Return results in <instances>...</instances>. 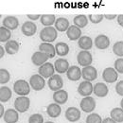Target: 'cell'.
Returning <instances> with one entry per match:
<instances>
[{"label":"cell","mask_w":123,"mask_h":123,"mask_svg":"<svg viewBox=\"0 0 123 123\" xmlns=\"http://www.w3.org/2000/svg\"><path fill=\"white\" fill-rule=\"evenodd\" d=\"M31 100L27 96H19L14 101V108L19 113H25L29 110Z\"/></svg>","instance_id":"cell-3"},{"label":"cell","mask_w":123,"mask_h":123,"mask_svg":"<svg viewBox=\"0 0 123 123\" xmlns=\"http://www.w3.org/2000/svg\"><path fill=\"white\" fill-rule=\"evenodd\" d=\"M30 84L35 91H41L46 85V80L41 75H32L30 79Z\"/></svg>","instance_id":"cell-6"},{"label":"cell","mask_w":123,"mask_h":123,"mask_svg":"<svg viewBox=\"0 0 123 123\" xmlns=\"http://www.w3.org/2000/svg\"><path fill=\"white\" fill-rule=\"evenodd\" d=\"M62 109L60 107V104L54 102V103H50L47 108H46V114L50 117H53V118H56L58 117L60 115H61Z\"/></svg>","instance_id":"cell-22"},{"label":"cell","mask_w":123,"mask_h":123,"mask_svg":"<svg viewBox=\"0 0 123 123\" xmlns=\"http://www.w3.org/2000/svg\"><path fill=\"white\" fill-rule=\"evenodd\" d=\"M81 73H82L83 80H87V81H93V80H95L97 79V77H98V71H97V69L94 66H92V65L83 67L81 69Z\"/></svg>","instance_id":"cell-10"},{"label":"cell","mask_w":123,"mask_h":123,"mask_svg":"<svg viewBox=\"0 0 123 123\" xmlns=\"http://www.w3.org/2000/svg\"><path fill=\"white\" fill-rule=\"evenodd\" d=\"M46 123H54V122H52V121H47V122H46Z\"/></svg>","instance_id":"cell-48"},{"label":"cell","mask_w":123,"mask_h":123,"mask_svg":"<svg viewBox=\"0 0 123 123\" xmlns=\"http://www.w3.org/2000/svg\"><path fill=\"white\" fill-rule=\"evenodd\" d=\"M2 25L3 27L7 28L8 30L10 31H13L16 30L19 26V20L16 18L15 16H6L4 19H3V22H2Z\"/></svg>","instance_id":"cell-13"},{"label":"cell","mask_w":123,"mask_h":123,"mask_svg":"<svg viewBox=\"0 0 123 123\" xmlns=\"http://www.w3.org/2000/svg\"><path fill=\"white\" fill-rule=\"evenodd\" d=\"M65 118L70 122H76L80 118V111L77 107H69L65 111Z\"/></svg>","instance_id":"cell-12"},{"label":"cell","mask_w":123,"mask_h":123,"mask_svg":"<svg viewBox=\"0 0 123 123\" xmlns=\"http://www.w3.org/2000/svg\"><path fill=\"white\" fill-rule=\"evenodd\" d=\"M86 123H102V118L98 114L92 113L86 117Z\"/></svg>","instance_id":"cell-36"},{"label":"cell","mask_w":123,"mask_h":123,"mask_svg":"<svg viewBox=\"0 0 123 123\" xmlns=\"http://www.w3.org/2000/svg\"><path fill=\"white\" fill-rule=\"evenodd\" d=\"M77 61L78 63L83 67H86V66H89L91 65L93 62L92 55L89 51H86V50H81L80 52H79L77 56Z\"/></svg>","instance_id":"cell-5"},{"label":"cell","mask_w":123,"mask_h":123,"mask_svg":"<svg viewBox=\"0 0 123 123\" xmlns=\"http://www.w3.org/2000/svg\"><path fill=\"white\" fill-rule=\"evenodd\" d=\"M4 106H3V104L1 103L0 104V117H4Z\"/></svg>","instance_id":"cell-45"},{"label":"cell","mask_w":123,"mask_h":123,"mask_svg":"<svg viewBox=\"0 0 123 123\" xmlns=\"http://www.w3.org/2000/svg\"><path fill=\"white\" fill-rule=\"evenodd\" d=\"M19 48H20V45L15 40H10L5 45V50L10 55L16 54L19 51Z\"/></svg>","instance_id":"cell-26"},{"label":"cell","mask_w":123,"mask_h":123,"mask_svg":"<svg viewBox=\"0 0 123 123\" xmlns=\"http://www.w3.org/2000/svg\"><path fill=\"white\" fill-rule=\"evenodd\" d=\"M10 79H11V75H10L9 71L7 69L1 68L0 69V83L5 84V83L9 82Z\"/></svg>","instance_id":"cell-35"},{"label":"cell","mask_w":123,"mask_h":123,"mask_svg":"<svg viewBox=\"0 0 123 123\" xmlns=\"http://www.w3.org/2000/svg\"><path fill=\"white\" fill-rule=\"evenodd\" d=\"M40 20H41V24L43 26L51 27L53 24H55L57 19L54 14H43V15H41Z\"/></svg>","instance_id":"cell-32"},{"label":"cell","mask_w":123,"mask_h":123,"mask_svg":"<svg viewBox=\"0 0 123 123\" xmlns=\"http://www.w3.org/2000/svg\"><path fill=\"white\" fill-rule=\"evenodd\" d=\"M110 46V39L104 34H99L95 38V46L98 49H106Z\"/></svg>","instance_id":"cell-14"},{"label":"cell","mask_w":123,"mask_h":123,"mask_svg":"<svg viewBox=\"0 0 123 123\" xmlns=\"http://www.w3.org/2000/svg\"><path fill=\"white\" fill-rule=\"evenodd\" d=\"M116 92L119 96H123V80H120L116 85Z\"/></svg>","instance_id":"cell-40"},{"label":"cell","mask_w":123,"mask_h":123,"mask_svg":"<svg viewBox=\"0 0 123 123\" xmlns=\"http://www.w3.org/2000/svg\"><path fill=\"white\" fill-rule=\"evenodd\" d=\"M78 46H79L80 48H81L82 50L88 51L89 49L92 48L93 40L89 36H81V37L78 40Z\"/></svg>","instance_id":"cell-23"},{"label":"cell","mask_w":123,"mask_h":123,"mask_svg":"<svg viewBox=\"0 0 123 123\" xmlns=\"http://www.w3.org/2000/svg\"><path fill=\"white\" fill-rule=\"evenodd\" d=\"M117 23H118L119 26H121L123 28V14L117 15Z\"/></svg>","instance_id":"cell-42"},{"label":"cell","mask_w":123,"mask_h":123,"mask_svg":"<svg viewBox=\"0 0 123 123\" xmlns=\"http://www.w3.org/2000/svg\"><path fill=\"white\" fill-rule=\"evenodd\" d=\"M48 60V56L41 52V51H36L33 53V55L31 56V62L34 65H37V66H41L43 65L44 63H46V61Z\"/></svg>","instance_id":"cell-15"},{"label":"cell","mask_w":123,"mask_h":123,"mask_svg":"<svg viewBox=\"0 0 123 123\" xmlns=\"http://www.w3.org/2000/svg\"><path fill=\"white\" fill-rule=\"evenodd\" d=\"M54 67H55V70L60 73L62 74L64 72H67V70L69 69V63L68 61L63 59V58H60V59H57L55 62H54Z\"/></svg>","instance_id":"cell-20"},{"label":"cell","mask_w":123,"mask_h":123,"mask_svg":"<svg viewBox=\"0 0 123 123\" xmlns=\"http://www.w3.org/2000/svg\"><path fill=\"white\" fill-rule=\"evenodd\" d=\"M12 90L11 88L7 86H1L0 87V101L1 102H7L12 98Z\"/></svg>","instance_id":"cell-30"},{"label":"cell","mask_w":123,"mask_h":123,"mask_svg":"<svg viewBox=\"0 0 123 123\" xmlns=\"http://www.w3.org/2000/svg\"><path fill=\"white\" fill-rule=\"evenodd\" d=\"M58 37L57 30L53 27H46L40 31V39L43 43H52Z\"/></svg>","instance_id":"cell-1"},{"label":"cell","mask_w":123,"mask_h":123,"mask_svg":"<svg viewBox=\"0 0 123 123\" xmlns=\"http://www.w3.org/2000/svg\"><path fill=\"white\" fill-rule=\"evenodd\" d=\"M110 117L117 123L123 122V109L122 108H114L110 112Z\"/></svg>","instance_id":"cell-29"},{"label":"cell","mask_w":123,"mask_h":123,"mask_svg":"<svg viewBox=\"0 0 123 123\" xmlns=\"http://www.w3.org/2000/svg\"><path fill=\"white\" fill-rule=\"evenodd\" d=\"M39 51L46 54L48 58H54V56L56 55V48L50 43H42L39 46Z\"/></svg>","instance_id":"cell-18"},{"label":"cell","mask_w":123,"mask_h":123,"mask_svg":"<svg viewBox=\"0 0 123 123\" xmlns=\"http://www.w3.org/2000/svg\"><path fill=\"white\" fill-rule=\"evenodd\" d=\"M73 22H74V25L76 27L80 28V29H82V28L87 26L88 18H87V16H85L84 14H79V15L75 16V18L73 19Z\"/></svg>","instance_id":"cell-31"},{"label":"cell","mask_w":123,"mask_h":123,"mask_svg":"<svg viewBox=\"0 0 123 123\" xmlns=\"http://www.w3.org/2000/svg\"><path fill=\"white\" fill-rule=\"evenodd\" d=\"M68 99V94L65 90H59L53 94V100L58 104H64Z\"/></svg>","instance_id":"cell-25"},{"label":"cell","mask_w":123,"mask_h":123,"mask_svg":"<svg viewBox=\"0 0 123 123\" xmlns=\"http://www.w3.org/2000/svg\"><path fill=\"white\" fill-rule=\"evenodd\" d=\"M39 75H41L43 78H50L54 75L55 72V67L52 63L50 62H46L43 65L39 66Z\"/></svg>","instance_id":"cell-11"},{"label":"cell","mask_w":123,"mask_h":123,"mask_svg":"<svg viewBox=\"0 0 123 123\" xmlns=\"http://www.w3.org/2000/svg\"><path fill=\"white\" fill-rule=\"evenodd\" d=\"M94 92V85L91 83V81L83 80L82 82L80 83L78 86V93L80 96L83 97H89Z\"/></svg>","instance_id":"cell-8"},{"label":"cell","mask_w":123,"mask_h":123,"mask_svg":"<svg viewBox=\"0 0 123 123\" xmlns=\"http://www.w3.org/2000/svg\"><path fill=\"white\" fill-rule=\"evenodd\" d=\"M13 91L18 96H28L31 92V84L25 80H18L13 84Z\"/></svg>","instance_id":"cell-2"},{"label":"cell","mask_w":123,"mask_h":123,"mask_svg":"<svg viewBox=\"0 0 123 123\" xmlns=\"http://www.w3.org/2000/svg\"><path fill=\"white\" fill-rule=\"evenodd\" d=\"M113 52L118 57H123V41H117L114 44Z\"/></svg>","instance_id":"cell-34"},{"label":"cell","mask_w":123,"mask_h":123,"mask_svg":"<svg viewBox=\"0 0 123 123\" xmlns=\"http://www.w3.org/2000/svg\"><path fill=\"white\" fill-rule=\"evenodd\" d=\"M37 31V26L31 22V21H27L22 25L21 31L24 35L26 36H32L35 34V32Z\"/></svg>","instance_id":"cell-17"},{"label":"cell","mask_w":123,"mask_h":123,"mask_svg":"<svg viewBox=\"0 0 123 123\" xmlns=\"http://www.w3.org/2000/svg\"><path fill=\"white\" fill-rule=\"evenodd\" d=\"M29 123H44V117L40 114H33L29 118Z\"/></svg>","instance_id":"cell-37"},{"label":"cell","mask_w":123,"mask_h":123,"mask_svg":"<svg viewBox=\"0 0 123 123\" xmlns=\"http://www.w3.org/2000/svg\"><path fill=\"white\" fill-rule=\"evenodd\" d=\"M117 14H104V18H106L108 20H113L115 18H117Z\"/></svg>","instance_id":"cell-43"},{"label":"cell","mask_w":123,"mask_h":123,"mask_svg":"<svg viewBox=\"0 0 123 123\" xmlns=\"http://www.w3.org/2000/svg\"><path fill=\"white\" fill-rule=\"evenodd\" d=\"M4 53H5V51H4V47H3L2 46H0V58H3Z\"/></svg>","instance_id":"cell-46"},{"label":"cell","mask_w":123,"mask_h":123,"mask_svg":"<svg viewBox=\"0 0 123 123\" xmlns=\"http://www.w3.org/2000/svg\"><path fill=\"white\" fill-rule=\"evenodd\" d=\"M102 79L104 81H106L108 83H114L118 79V73L115 68L107 67L102 72Z\"/></svg>","instance_id":"cell-7"},{"label":"cell","mask_w":123,"mask_h":123,"mask_svg":"<svg viewBox=\"0 0 123 123\" xmlns=\"http://www.w3.org/2000/svg\"><path fill=\"white\" fill-rule=\"evenodd\" d=\"M102 123H117L113 118H111V117H107V118H104L103 120H102Z\"/></svg>","instance_id":"cell-44"},{"label":"cell","mask_w":123,"mask_h":123,"mask_svg":"<svg viewBox=\"0 0 123 123\" xmlns=\"http://www.w3.org/2000/svg\"><path fill=\"white\" fill-rule=\"evenodd\" d=\"M66 76L67 78L72 80V81H77L79 80L80 77H82V73H81V69H80V67L77 65H72L69 67V69L66 72Z\"/></svg>","instance_id":"cell-16"},{"label":"cell","mask_w":123,"mask_h":123,"mask_svg":"<svg viewBox=\"0 0 123 123\" xmlns=\"http://www.w3.org/2000/svg\"><path fill=\"white\" fill-rule=\"evenodd\" d=\"M3 117L6 123H17L19 119V115L15 109H8L5 112Z\"/></svg>","instance_id":"cell-19"},{"label":"cell","mask_w":123,"mask_h":123,"mask_svg":"<svg viewBox=\"0 0 123 123\" xmlns=\"http://www.w3.org/2000/svg\"><path fill=\"white\" fill-rule=\"evenodd\" d=\"M47 85L49 87L50 90L56 92V91H59L61 90L63 86V80L62 79L61 76L59 75H53L52 77H50L48 79V81H47Z\"/></svg>","instance_id":"cell-4"},{"label":"cell","mask_w":123,"mask_h":123,"mask_svg":"<svg viewBox=\"0 0 123 123\" xmlns=\"http://www.w3.org/2000/svg\"><path fill=\"white\" fill-rule=\"evenodd\" d=\"M115 69L117 73L123 74V58H118L115 61Z\"/></svg>","instance_id":"cell-39"},{"label":"cell","mask_w":123,"mask_h":123,"mask_svg":"<svg viewBox=\"0 0 123 123\" xmlns=\"http://www.w3.org/2000/svg\"><path fill=\"white\" fill-rule=\"evenodd\" d=\"M120 106H121V108L123 109V98L121 99V101H120Z\"/></svg>","instance_id":"cell-47"},{"label":"cell","mask_w":123,"mask_h":123,"mask_svg":"<svg viewBox=\"0 0 123 123\" xmlns=\"http://www.w3.org/2000/svg\"><path fill=\"white\" fill-rule=\"evenodd\" d=\"M55 48H56V54L58 56L63 57L69 53V46L63 42H58L55 46Z\"/></svg>","instance_id":"cell-28"},{"label":"cell","mask_w":123,"mask_h":123,"mask_svg":"<svg viewBox=\"0 0 123 123\" xmlns=\"http://www.w3.org/2000/svg\"><path fill=\"white\" fill-rule=\"evenodd\" d=\"M103 18H104V14H89L88 15V19L92 22L93 24L100 23Z\"/></svg>","instance_id":"cell-38"},{"label":"cell","mask_w":123,"mask_h":123,"mask_svg":"<svg viewBox=\"0 0 123 123\" xmlns=\"http://www.w3.org/2000/svg\"><path fill=\"white\" fill-rule=\"evenodd\" d=\"M55 29L58 31H67V30L69 29V21L64 18V17H60V18H57L56 22H55Z\"/></svg>","instance_id":"cell-27"},{"label":"cell","mask_w":123,"mask_h":123,"mask_svg":"<svg viewBox=\"0 0 123 123\" xmlns=\"http://www.w3.org/2000/svg\"><path fill=\"white\" fill-rule=\"evenodd\" d=\"M80 109L85 113H91L93 110L96 108V101L92 97H84L80 103Z\"/></svg>","instance_id":"cell-9"},{"label":"cell","mask_w":123,"mask_h":123,"mask_svg":"<svg viewBox=\"0 0 123 123\" xmlns=\"http://www.w3.org/2000/svg\"><path fill=\"white\" fill-rule=\"evenodd\" d=\"M11 36H12V33H11V31L8 30L7 28L5 27H0V42L3 43V42H8L10 41L11 39Z\"/></svg>","instance_id":"cell-33"},{"label":"cell","mask_w":123,"mask_h":123,"mask_svg":"<svg viewBox=\"0 0 123 123\" xmlns=\"http://www.w3.org/2000/svg\"><path fill=\"white\" fill-rule=\"evenodd\" d=\"M66 35L68 37V39H70L71 41H76L79 40L81 37V31L80 28L74 26H70L69 29L66 31Z\"/></svg>","instance_id":"cell-24"},{"label":"cell","mask_w":123,"mask_h":123,"mask_svg":"<svg viewBox=\"0 0 123 123\" xmlns=\"http://www.w3.org/2000/svg\"><path fill=\"white\" fill-rule=\"evenodd\" d=\"M28 17L31 19V20H37L39 18H41V15L40 14H28Z\"/></svg>","instance_id":"cell-41"},{"label":"cell","mask_w":123,"mask_h":123,"mask_svg":"<svg viewBox=\"0 0 123 123\" xmlns=\"http://www.w3.org/2000/svg\"><path fill=\"white\" fill-rule=\"evenodd\" d=\"M109 92L107 85L102 82H98L94 85V94L98 98L106 97Z\"/></svg>","instance_id":"cell-21"}]
</instances>
